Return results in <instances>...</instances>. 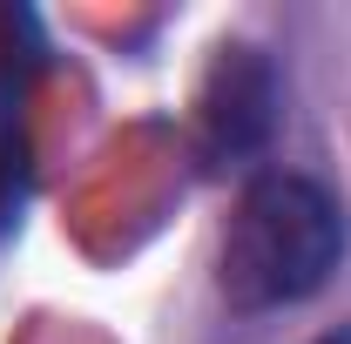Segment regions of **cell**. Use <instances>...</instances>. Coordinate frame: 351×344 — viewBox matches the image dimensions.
Listing matches in <instances>:
<instances>
[{
  "mask_svg": "<svg viewBox=\"0 0 351 344\" xmlns=\"http://www.w3.org/2000/svg\"><path fill=\"white\" fill-rule=\"evenodd\" d=\"M277 68L263 61L257 47L230 41L217 47L210 75H203V95H196V149L210 169H237L270 149L277 135Z\"/></svg>",
  "mask_w": 351,
  "mask_h": 344,
  "instance_id": "2",
  "label": "cell"
},
{
  "mask_svg": "<svg viewBox=\"0 0 351 344\" xmlns=\"http://www.w3.org/2000/svg\"><path fill=\"white\" fill-rule=\"evenodd\" d=\"M317 344H351V331H331V338H317Z\"/></svg>",
  "mask_w": 351,
  "mask_h": 344,
  "instance_id": "4",
  "label": "cell"
},
{
  "mask_svg": "<svg viewBox=\"0 0 351 344\" xmlns=\"http://www.w3.org/2000/svg\"><path fill=\"white\" fill-rule=\"evenodd\" d=\"M345 243H351L345 203L324 182L298 169H263L243 182V196L230 210L217 284L230 310H243V317L284 310L331 284V270L345 263Z\"/></svg>",
  "mask_w": 351,
  "mask_h": 344,
  "instance_id": "1",
  "label": "cell"
},
{
  "mask_svg": "<svg viewBox=\"0 0 351 344\" xmlns=\"http://www.w3.org/2000/svg\"><path fill=\"white\" fill-rule=\"evenodd\" d=\"M47 68L34 7H0V230L27 196V88Z\"/></svg>",
  "mask_w": 351,
  "mask_h": 344,
  "instance_id": "3",
  "label": "cell"
}]
</instances>
